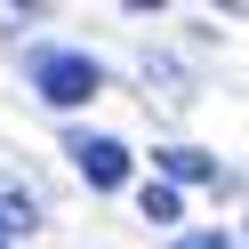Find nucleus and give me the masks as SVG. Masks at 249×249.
I'll use <instances>...</instances> for the list:
<instances>
[{
	"mask_svg": "<svg viewBox=\"0 0 249 249\" xmlns=\"http://www.w3.org/2000/svg\"><path fill=\"white\" fill-rule=\"evenodd\" d=\"M33 89H40L49 105H89V97L105 89V65H97L89 49H40V56H33Z\"/></svg>",
	"mask_w": 249,
	"mask_h": 249,
	"instance_id": "obj_1",
	"label": "nucleus"
},
{
	"mask_svg": "<svg viewBox=\"0 0 249 249\" xmlns=\"http://www.w3.org/2000/svg\"><path fill=\"white\" fill-rule=\"evenodd\" d=\"M65 153H72V169H81L97 193H121V185H129V145H121V137H89L81 129Z\"/></svg>",
	"mask_w": 249,
	"mask_h": 249,
	"instance_id": "obj_2",
	"label": "nucleus"
},
{
	"mask_svg": "<svg viewBox=\"0 0 249 249\" xmlns=\"http://www.w3.org/2000/svg\"><path fill=\"white\" fill-rule=\"evenodd\" d=\"M33 225H40V193L17 169H0V241H8V233H33Z\"/></svg>",
	"mask_w": 249,
	"mask_h": 249,
	"instance_id": "obj_3",
	"label": "nucleus"
},
{
	"mask_svg": "<svg viewBox=\"0 0 249 249\" xmlns=\"http://www.w3.org/2000/svg\"><path fill=\"white\" fill-rule=\"evenodd\" d=\"M153 161H161L169 177H185V185H225L217 153H201V145H169V153H153Z\"/></svg>",
	"mask_w": 249,
	"mask_h": 249,
	"instance_id": "obj_4",
	"label": "nucleus"
},
{
	"mask_svg": "<svg viewBox=\"0 0 249 249\" xmlns=\"http://www.w3.org/2000/svg\"><path fill=\"white\" fill-rule=\"evenodd\" d=\"M137 209H145V225H177L185 201H177V185H145V193H137Z\"/></svg>",
	"mask_w": 249,
	"mask_h": 249,
	"instance_id": "obj_5",
	"label": "nucleus"
},
{
	"mask_svg": "<svg viewBox=\"0 0 249 249\" xmlns=\"http://www.w3.org/2000/svg\"><path fill=\"white\" fill-rule=\"evenodd\" d=\"M177 249H233V233H185Z\"/></svg>",
	"mask_w": 249,
	"mask_h": 249,
	"instance_id": "obj_6",
	"label": "nucleus"
},
{
	"mask_svg": "<svg viewBox=\"0 0 249 249\" xmlns=\"http://www.w3.org/2000/svg\"><path fill=\"white\" fill-rule=\"evenodd\" d=\"M0 249H8V241H0Z\"/></svg>",
	"mask_w": 249,
	"mask_h": 249,
	"instance_id": "obj_7",
	"label": "nucleus"
}]
</instances>
